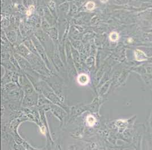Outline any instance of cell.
Here are the masks:
<instances>
[{
  "instance_id": "obj_6",
  "label": "cell",
  "mask_w": 152,
  "mask_h": 150,
  "mask_svg": "<svg viewBox=\"0 0 152 150\" xmlns=\"http://www.w3.org/2000/svg\"><path fill=\"white\" fill-rule=\"evenodd\" d=\"M32 9H30H30H28V10L27 11V15H30L31 14L32 12Z\"/></svg>"
},
{
  "instance_id": "obj_5",
  "label": "cell",
  "mask_w": 152,
  "mask_h": 150,
  "mask_svg": "<svg viewBox=\"0 0 152 150\" xmlns=\"http://www.w3.org/2000/svg\"><path fill=\"white\" fill-rule=\"evenodd\" d=\"M95 7V4L94 2H91V1H89L88 2L86 5V7L87 8L88 10H93Z\"/></svg>"
},
{
  "instance_id": "obj_1",
  "label": "cell",
  "mask_w": 152,
  "mask_h": 150,
  "mask_svg": "<svg viewBox=\"0 0 152 150\" xmlns=\"http://www.w3.org/2000/svg\"><path fill=\"white\" fill-rule=\"evenodd\" d=\"M134 54L135 59L138 62L145 61L148 59L145 54L142 51H141L139 49H137L134 51Z\"/></svg>"
},
{
  "instance_id": "obj_3",
  "label": "cell",
  "mask_w": 152,
  "mask_h": 150,
  "mask_svg": "<svg viewBox=\"0 0 152 150\" xmlns=\"http://www.w3.org/2000/svg\"><path fill=\"white\" fill-rule=\"evenodd\" d=\"M119 35L116 32L113 31L110 34V40L111 42H116L119 40Z\"/></svg>"
},
{
  "instance_id": "obj_2",
  "label": "cell",
  "mask_w": 152,
  "mask_h": 150,
  "mask_svg": "<svg viewBox=\"0 0 152 150\" xmlns=\"http://www.w3.org/2000/svg\"><path fill=\"white\" fill-rule=\"evenodd\" d=\"M78 82L81 85H85L89 83V76L86 74H81L78 76Z\"/></svg>"
},
{
  "instance_id": "obj_7",
  "label": "cell",
  "mask_w": 152,
  "mask_h": 150,
  "mask_svg": "<svg viewBox=\"0 0 152 150\" xmlns=\"http://www.w3.org/2000/svg\"><path fill=\"white\" fill-rule=\"evenodd\" d=\"M107 1L108 0H101V2L102 3H106Z\"/></svg>"
},
{
  "instance_id": "obj_4",
  "label": "cell",
  "mask_w": 152,
  "mask_h": 150,
  "mask_svg": "<svg viewBox=\"0 0 152 150\" xmlns=\"http://www.w3.org/2000/svg\"><path fill=\"white\" fill-rule=\"evenodd\" d=\"M87 122L90 126H93L95 125L96 119L93 116L90 115L87 117Z\"/></svg>"
}]
</instances>
